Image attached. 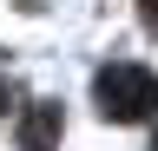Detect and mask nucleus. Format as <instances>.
Returning <instances> with one entry per match:
<instances>
[{"instance_id":"f257e3e1","label":"nucleus","mask_w":158,"mask_h":151,"mask_svg":"<svg viewBox=\"0 0 158 151\" xmlns=\"http://www.w3.org/2000/svg\"><path fill=\"white\" fill-rule=\"evenodd\" d=\"M92 99H99V112H106L112 125H138V118H152L158 112V72L152 66H106L92 79Z\"/></svg>"},{"instance_id":"39448f33","label":"nucleus","mask_w":158,"mask_h":151,"mask_svg":"<svg viewBox=\"0 0 158 151\" xmlns=\"http://www.w3.org/2000/svg\"><path fill=\"white\" fill-rule=\"evenodd\" d=\"M152 151H158V138H152Z\"/></svg>"},{"instance_id":"f03ea898","label":"nucleus","mask_w":158,"mask_h":151,"mask_svg":"<svg viewBox=\"0 0 158 151\" xmlns=\"http://www.w3.org/2000/svg\"><path fill=\"white\" fill-rule=\"evenodd\" d=\"M59 131H66L59 105L40 99V105H27V118H20V151H59Z\"/></svg>"},{"instance_id":"7ed1b4c3","label":"nucleus","mask_w":158,"mask_h":151,"mask_svg":"<svg viewBox=\"0 0 158 151\" xmlns=\"http://www.w3.org/2000/svg\"><path fill=\"white\" fill-rule=\"evenodd\" d=\"M145 13H152V26H158V0H145Z\"/></svg>"},{"instance_id":"20e7f679","label":"nucleus","mask_w":158,"mask_h":151,"mask_svg":"<svg viewBox=\"0 0 158 151\" xmlns=\"http://www.w3.org/2000/svg\"><path fill=\"white\" fill-rule=\"evenodd\" d=\"M0 112H7V85H0Z\"/></svg>"}]
</instances>
